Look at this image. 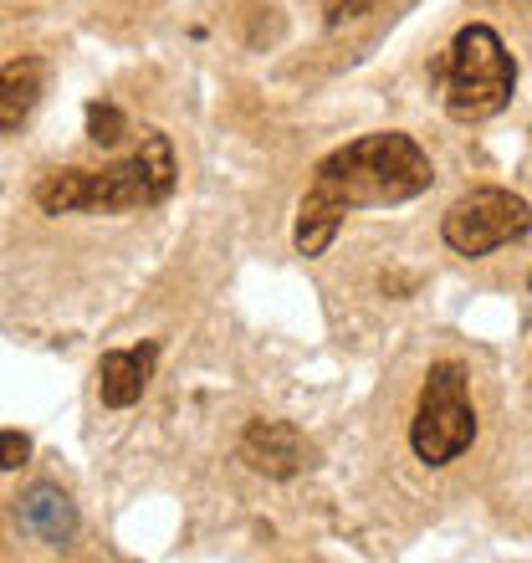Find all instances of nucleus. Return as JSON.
<instances>
[{
	"mask_svg": "<svg viewBox=\"0 0 532 563\" xmlns=\"http://www.w3.org/2000/svg\"><path fill=\"white\" fill-rule=\"evenodd\" d=\"M435 185V164L410 134H364L354 144L333 148L297 206V252L323 256L339 236L343 216L379 206H404Z\"/></svg>",
	"mask_w": 532,
	"mask_h": 563,
	"instance_id": "obj_1",
	"label": "nucleus"
},
{
	"mask_svg": "<svg viewBox=\"0 0 532 563\" xmlns=\"http://www.w3.org/2000/svg\"><path fill=\"white\" fill-rule=\"evenodd\" d=\"M175 144L169 134H144V144L129 159L108 169H57L36 185V206L46 216H73V210H138L159 206L175 190Z\"/></svg>",
	"mask_w": 532,
	"mask_h": 563,
	"instance_id": "obj_2",
	"label": "nucleus"
},
{
	"mask_svg": "<svg viewBox=\"0 0 532 563\" xmlns=\"http://www.w3.org/2000/svg\"><path fill=\"white\" fill-rule=\"evenodd\" d=\"M441 77H445V113L456 123H481L497 119L512 103L518 62H512V52L491 26H461L456 42L445 46L441 57Z\"/></svg>",
	"mask_w": 532,
	"mask_h": 563,
	"instance_id": "obj_3",
	"label": "nucleus"
},
{
	"mask_svg": "<svg viewBox=\"0 0 532 563\" xmlns=\"http://www.w3.org/2000/svg\"><path fill=\"white\" fill-rule=\"evenodd\" d=\"M476 441V410L466 395V369L461 364H435L425 374L420 405L410 420V451L425 466H451L461 451H472Z\"/></svg>",
	"mask_w": 532,
	"mask_h": 563,
	"instance_id": "obj_4",
	"label": "nucleus"
},
{
	"mask_svg": "<svg viewBox=\"0 0 532 563\" xmlns=\"http://www.w3.org/2000/svg\"><path fill=\"white\" fill-rule=\"evenodd\" d=\"M532 231V206L512 190H472L441 216V236L461 256H491L497 246H512Z\"/></svg>",
	"mask_w": 532,
	"mask_h": 563,
	"instance_id": "obj_5",
	"label": "nucleus"
},
{
	"mask_svg": "<svg viewBox=\"0 0 532 563\" xmlns=\"http://www.w3.org/2000/svg\"><path fill=\"white\" fill-rule=\"evenodd\" d=\"M241 461L262 476H297L302 466H312V445L287 420H252L241 435Z\"/></svg>",
	"mask_w": 532,
	"mask_h": 563,
	"instance_id": "obj_6",
	"label": "nucleus"
},
{
	"mask_svg": "<svg viewBox=\"0 0 532 563\" xmlns=\"http://www.w3.org/2000/svg\"><path fill=\"white\" fill-rule=\"evenodd\" d=\"M154 364H159V343L108 349V354L98 358V395H103L108 410H129V405L144 400L148 379H154Z\"/></svg>",
	"mask_w": 532,
	"mask_h": 563,
	"instance_id": "obj_7",
	"label": "nucleus"
},
{
	"mask_svg": "<svg viewBox=\"0 0 532 563\" xmlns=\"http://www.w3.org/2000/svg\"><path fill=\"white\" fill-rule=\"evenodd\" d=\"M15 518H21V528H26V533H36L42 543H52V549L73 543V533H77L73 497H67L62 487H52V482H36V487L15 503Z\"/></svg>",
	"mask_w": 532,
	"mask_h": 563,
	"instance_id": "obj_8",
	"label": "nucleus"
},
{
	"mask_svg": "<svg viewBox=\"0 0 532 563\" xmlns=\"http://www.w3.org/2000/svg\"><path fill=\"white\" fill-rule=\"evenodd\" d=\"M46 88V67L36 57H15L0 67V134H15L36 113Z\"/></svg>",
	"mask_w": 532,
	"mask_h": 563,
	"instance_id": "obj_9",
	"label": "nucleus"
},
{
	"mask_svg": "<svg viewBox=\"0 0 532 563\" xmlns=\"http://www.w3.org/2000/svg\"><path fill=\"white\" fill-rule=\"evenodd\" d=\"M123 129H129V123H123L119 103H88V139L98 148H113L123 139Z\"/></svg>",
	"mask_w": 532,
	"mask_h": 563,
	"instance_id": "obj_10",
	"label": "nucleus"
},
{
	"mask_svg": "<svg viewBox=\"0 0 532 563\" xmlns=\"http://www.w3.org/2000/svg\"><path fill=\"white\" fill-rule=\"evenodd\" d=\"M31 456V441L21 430H0V472H15V466H26Z\"/></svg>",
	"mask_w": 532,
	"mask_h": 563,
	"instance_id": "obj_11",
	"label": "nucleus"
},
{
	"mask_svg": "<svg viewBox=\"0 0 532 563\" xmlns=\"http://www.w3.org/2000/svg\"><path fill=\"white\" fill-rule=\"evenodd\" d=\"M379 0H323V21L328 26H343V21H354V15L374 11Z\"/></svg>",
	"mask_w": 532,
	"mask_h": 563,
	"instance_id": "obj_12",
	"label": "nucleus"
},
{
	"mask_svg": "<svg viewBox=\"0 0 532 563\" xmlns=\"http://www.w3.org/2000/svg\"><path fill=\"white\" fill-rule=\"evenodd\" d=\"M528 287H532V277H528Z\"/></svg>",
	"mask_w": 532,
	"mask_h": 563,
	"instance_id": "obj_13",
	"label": "nucleus"
}]
</instances>
